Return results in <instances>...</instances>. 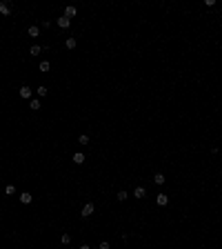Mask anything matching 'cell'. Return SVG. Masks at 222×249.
Listing matches in <instances>:
<instances>
[{"label":"cell","mask_w":222,"mask_h":249,"mask_svg":"<svg viewBox=\"0 0 222 249\" xmlns=\"http://www.w3.org/2000/svg\"><path fill=\"white\" fill-rule=\"evenodd\" d=\"M91 214H94V203H87L85 207H82V214H80V216H82V218H89Z\"/></svg>","instance_id":"cell-1"},{"label":"cell","mask_w":222,"mask_h":249,"mask_svg":"<svg viewBox=\"0 0 222 249\" xmlns=\"http://www.w3.org/2000/svg\"><path fill=\"white\" fill-rule=\"evenodd\" d=\"M18 93H20V98H22V100H29V98H31V89H29V87H25V85H22L20 89H18Z\"/></svg>","instance_id":"cell-2"},{"label":"cell","mask_w":222,"mask_h":249,"mask_svg":"<svg viewBox=\"0 0 222 249\" xmlns=\"http://www.w3.org/2000/svg\"><path fill=\"white\" fill-rule=\"evenodd\" d=\"M0 14H2V16L11 14V2H5V0H2V2H0Z\"/></svg>","instance_id":"cell-3"},{"label":"cell","mask_w":222,"mask_h":249,"mask_svg":"<svg viewBox=\"0 0 222 249\" xmlns=\"http://www.w3.org/2000/svg\"><path fill=\"white\" fill-rule=\"evenodd\" d=\"M27 34H29L31 38H38V36H40V27H38V25H31L29 29H27Z\"/></svg>","instance_id":"cell-4"},{"label":"cell","mask_w":222,"mask_h":249,"mask_svg":"<svg viewBox=\"0 0 222 249\" xmlns=\"http://www.w3.org/2000/svg\"><path fill=\"white\" fill-rule=\"evenodd\" d=\"M144 196H147V189H144V187H136V189H133V198L140 200V198H144Z\"/></svg>","instance_id":"cell-5"},{"label":"cell","mask_w":222,"mask_h":249,"mask_svg":"<svg viewBox=\"0 0 222 249\" xmlns=\"http://www.w3.org/2000/svg\"><path fill=\"white\" fill-rule=\"evenodd\" d=\"M76 14H78V9H76V7H73V5H69L67 9H64V16H67V18H69V20H71V18H73V16H76Z\"/></svg>","instance_id":"cell-6"},{"label":"cell","mask_w":222,"mask_h":249,"mask_svg":"<svg viewBox=\"0 0 222 249\" xmlns=\"http://www.w3.org/2000/svg\"><path fill=\"white\" fill-rule=\"evenodd\" d=\"M71 25V20H69V18L67 16H62V18H58V27H60V29H67V27Z\"/></svg>","instance_id":"cell-7"},{"label":"cell","mask_w":222,"mask_h":249,"mask_svg":"<svg viewBox=\"0 0 222 249\" xmlns=\"http://www.w3.org/2000/svg\"><path fill=\"white\" fill-rule=\"evenodd\" d=\"M155 203H158L160 207H164L166 203H169V196H164V194H158V196H155Z\"/></svg>","instance_id":"cell-8"},{"label":"cell","mask_w":222,"mask_h":249,"mask_svg":"<svg viewBox=\"0 0 222 249\" xmlns=\"http://www.w3.org/2000/svg\"><path fill=\"white\" fill-rule=\"evenodd\" d=\"M20 203H22V205H29V203H31V194H27V191H25V194H20Z\"/></svg>","instance_id":"cell-9"},{"label":"cell","mask_w":222,"mask_h":249,"mask_svg":"<svg viewBox=\"0 0 222 249\" xmlns=\"http://www.w3.org/2000/svg\"><path fill=\"white\" fill-rule=\"evenodd\" d=\"M73 162H76V165H82V162H85V154H73Z\"/></svg>","instance_id":"cell-10"},{"label":"cell","mask_w":222,"mask_h":249,"mask_svg":"<svg viewBox=\"0 0 222 249\" xmlns=\"http://www.w3.org/2000/svg\"><path fill=\"white\" fill-rule=\"evenodd\" d=\"M153 183L155 185H164V174H155L153 176Z\"/></svg>","instance_id":"cell-11"},{"label":"cell","mask_w":222,"mask_h":249,"mask_svg":"<svg viewBox=\"0 0 222 249\" xmlns=\"http://www.w3.org/2000/svg\"><path fill=\"white\" fill-rule=\"evenodd\" d=\"M64 47H67V49H76V38H67Z\"/></svg>","instance_id":"cell-12"},{"label":"cell","mask_w":222,"mask_h":249,"mask_svg":"<svg viewBox=\"0 0 222 249\" xmlns=\"http://www.w3.org/2000/svg\"><path fill=\"white\" fill-rule=\"evenodd\" d=\"M116 198H118V200H120V203H124V200H127V198H129V194H127V191H124V189H122V191H118V196H116Z\"/></svg>","instance_id":"cell-13"},{"label":"cell","mask_w":222,"mask_h":249,"mask_svg":"<svg viewBox=\"0 0 222 249\" xmlns=\"http://www.w3.org/2000/svg\"><path fill=\"white\" fill-rule=\"evenodd\" d=\"M40 51H42V47H38V45H33L31 49H29V53H31V56H40Z\"/></svg>","instance_id":"cell-14"},{"label":"cell","mask_w":222,"mask_h":249,"mask_svg":"<svg viewBox=\"0 0 222 249\" xmlns=\"http://www.w3.org/2000/svg\"><path fill=\"white\" fill-rule=\"evenodd\" d=\"M29 107H31L33 111H38V109H40V100H36V98H33V100L29 102Z\"/></svg>","instance_id":"cell-15"},{"label":"cell","mask_w":222,"mask_h":249,"mask_svg":"<svg viewBox=\"0 0 222 249\" xmlns=\"http://www.w3.org/2000/svg\"><path fill=\"white\" fill-rule=\"evenodd\" d=\"M78 142H80V145H89V136H87V133H82V136L78 138Z\"/></svg>","instance_id":"cell-16"},{"label":"cell","mask_w":222,"mask_h":249,"mask_svg":"<svg viewBox=\"0 0 222 249\" xmlns=\"http://www.w3.org/2000/svg\"><path fill=\"white\" fill-rule=\"evenodd\" d=\"M60 240H62V245H69V243H71V236H69V234H62Z\"/></svg>","instance_id":"cell-17"},{"label":"cell","mask_w":222,"mask_h":249,"mask_svg":"<svg viewBox=\"0 0 222 249\" xmlns=\"http://www.w3.org/2000/svg\"><path fill=\"white\" fill-rule=\"evenodd\" d=\"M36 93H38V96H40V98H42V96H47V87H42V85H40V87H38V89H36Z\"/></svg>","instance_id":"cell-18"},{"label":"cell","mask_w":222,"mask_h":249,"mask_svg":"<svg viewBox=\"0 0 222 249\" xmlns=\"http://www.w3.org/2000/svg\"><path fill=\"white\" fill-rule=\"evenodd\" d=\"M5 194H7V196H11V194H16V187H13V185H7V189H5Z\"/></svg>","instance_id":"cell-19"},{"label":"cell","mask_w":222,"mask_h":249,"mask_svg":"<svg viewBox=\"0 0 222 249\" xmlns=\"http://www.w3.org/2000/svg\"><path fill=\"white\" fill-rule=\"evenodd\" d=\"M49 67H51V65H49L47 60H42V62H40V71H49Z\"/></svg>","instance_id":"cell-20"},{"label":"cell","mask_w":222,"mask_h":249,"mask_svg":"<svg viewBox=\"0 0 222 249\" xmlns=\"http://www.w3.org/2000/svg\"><path fill=\"white\" fill-rule=\"evenodd\" d=\"M98 249H111V247H109V243H107V240H102V243H100V247H98Z\"/></svg>","instance_id":"cell-21"},{"label":"cell","mask_w":222,"mask_h":249,"mask_svg":"<svg viewBox=\"0 0 222 249\" xmlns=\"http://www.w3.org/2000/svg\"><path fill=\"white\" fill-rule=\"evenodd\" d=\"M80 249H91V247H89V245H82V247H80Z\"/></svg>","instance_id":"cell-22"},{"label":"cell","mask_w":222,"mask_h":249,"mask_svg":"<svg viewBox=\"0 0 222 249\" xmlns=\"http://www.w3.org/2000/svg\"><path fill=\"white\" fill-rule=\"evenodd\" d=\"M220 174H222V169H220Z\"/></svg>","instance_id":"cell-23"}]
</instances>
